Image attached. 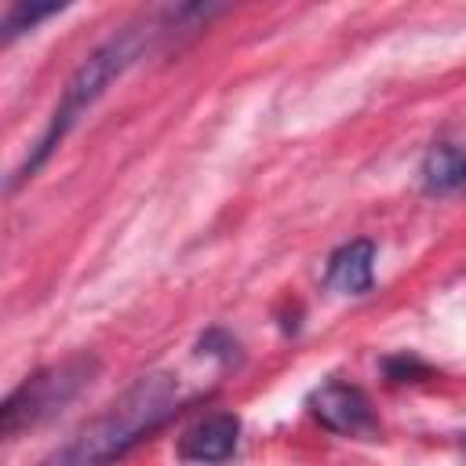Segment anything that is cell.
Returning a JSON list of instances; mask_svg holds the SVG:
<instances>
[{
  "instance_id": "5",
  "label": "cell",
  "mask_w": 466,
  "mask_h": 466,
  "mask_svg": "<svg viewBox=\"0 0 466 466\" xmlns=\"http://www.w3.org/2000/svg\"><path fill=\"white\" fill-rule=\"evenodd\" d=\"M237 437H240V419L233 411H211L178 437V459L200 466L226 462L237 451Z\"/></svg>"
},
{
  "instance_id": "4",
  "label": "cell",
  "mask_w": 466,
  "mask_h": 466,
  "mask_svg": "<svg viewBox=\"0 0 466 466\" xmlns=\"http://www.w3.org/2000/svg\"><path fill=\"white\" fill-rule=\"evenodd\" d=\"M309 411L320 426L335 433H375V411L360 386H350L342 379H331L309 393Z\"/></svg>"
},
{
  "instance_id": "1",
  "label": "cell",
  "mask_w": 466,
  "mask_h": 466,
  "mask_svg": "<svg viewBox=\"0 0 466 466\" xmlns=\"http://www.w3.org/2000/svg\"><path fill=\"white\" fill-rule=\"evenodd\" d=\"M175 411L178 382L171 375H146L44 466H109L113 459L127 455L142 437L160 430Z\"/></svg>"
},
{
  "instance_id": "7",
  "label": "cell",
  "mask_w": 466,
  "mask_h": 466,
  "mask_svg": "<svg viewBox=\"0 0 466 466\" xmlns=\"http://www.w3.org/2000/svg\"><path fill=\"white\" fill-rule=\"evenodd\" d=\"M422 182L430 193H459L466 189V149L433 146L422 160Z\"/></svg>"
},
{
  "instance_id": "8",
  "label": "cell",
  "mask_w": 466,
  "mask_h": 466,
  "mask_svg": "<svg viewBox=\"0 0 466 466\" xmlns=\"http://www.w3.org/2000/svg\"><path fill=\"white\" fill-rule=\"evenodd\" d=\"M58 11H62V4H11L7 18H4V40H15L18 33L33 29L36 22H44Z\"/></svg>"
},
{
  "instance_id": "6",
  "label": "cell",
  "mask_w": 466,
  "mask_h": 466,
  "mask_svg": "<svg viewBox=\"0 0 466 466\" xmlns=\"http://www.w3.org/2000/svg\"><path fill=\"white\" fill-rule=\"evenodd\" d=\"M375 280V244L371 240H350L339 251H331L328 269H324V284L346 295H364L371 291Z\"/></svg>"
},
{
  "instance_id": "9",
  "label": "cell",
  "mask_w": 466,
  "mask_h": 466,
  "mask_svg": "<svg viewBox=\"0 0 466 466\" xmlns=\"http://www.w3.org/2000/svg\"><path fill=\"white\" fill-rule=\"evenodd\" d=\"M382 368H386V375H390L393 382H419V379H430V368H426L419 357H408V353L390 357Z\"/></svg>"
},
{
  "instance_id": "3",
  "label": "cell",
  "mask_w": 466,
  "mask_h": 466,
  "mask_svg": "<svg viewBox=\"0 0 466 466\" xmlns=\"http://www.w3.org/2000/svg\"><path fill=\"white\" fill-rule=\"evenodd\" d=\"M98 360L87 353H76L69 360H58L44 371H36L33 379H25L15 393H7L4 408H0V433L11 441L22 430H33L40 422H47L55 411H62L95 375Z\"/></svg>"
},
{
  "instance_id": "2",
  "label": "cell",
  "mask_w": 466,
  "mask_h": 466,
  "mask_svg": "<svg viewBox=\"0 0 466 466\" xmlns=\"http://www.w3.org/2000/svg\"><path fill=\"white\" fill-rule=\"evenodd\" d=\"M160 25L153 22V18H146V22H138V25H127V29H120L116 36H109L102 47H95L80 66H76V73L69 76V84H66V91H62V98H58V106H55V113H51V124H47V131L40 135V142H36V149L25 157V164L15 171V178L7 182V189H15L18 186V178H33L40 167H44V160L55 153V146L66 138V131L102 98V91L142 55V47L149 44V36L157 33Z\"/></svg>"
}]
</instances>
